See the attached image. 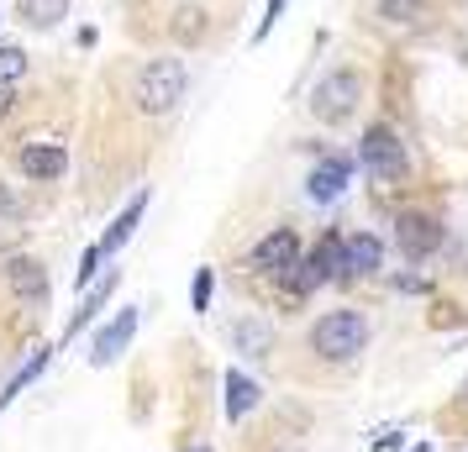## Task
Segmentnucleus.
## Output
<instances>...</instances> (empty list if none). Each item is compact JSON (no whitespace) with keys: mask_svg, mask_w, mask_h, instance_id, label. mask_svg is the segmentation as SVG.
<instances>
[{"mask_svg":"<svg viewBox=\"0 0 468 452\" xmlns=\"http://www.w3.org/2000/svg\"><path fill=\"white\" fill-rule=\"evenodd\" d=\"M421 5L426 0H379V11H384V22H416V16H421Z\"/></svg>","mask_w":468,"mask_h":452,"instance_id":"aec40b11","label":"nucleus"},{"mask_svg":"<svg viewBox=\"0 0 468 452\" xmlns=\"http://www.w3.org/2000/svg\"><path fill=\"white\" fill-rule=\"evenodd\" d=\"M206 32H211V16H206V5H179L169 16V37L174 47H195L206 43Z\"/></svg>","mask_w":468,"mask_h":452,"instance_id":"ddd939ff","label":"nucleus"},{"mask_svg":"<svg viewBox=\"0 0 468 452\" xmlns=\"http://www.w3.org/2000/svg\"><path fill=\"white\" fill-rule=\"evenodd\" d=\"M358 100H363V74L358 68H332V74L311 89V116L326 121V127H337V121H347V116L358 110Z\"/></svg>","mask_w":468,"mask_h":452,"instance_id":"7ed1b4c3","label":"nucleus"},{"mask_svg":"<svg viewBox=\"0 0 468 452\" xmlns=\"http://www.w3.org/2000/svg\"><path fill=\"white\" fill-rule=\"evenodd\" d=\"M16 169H22L32 184H48V179H64L69 152H64V142H22V152H16Z\"/></svg>","mask_w":468,"mask_h":452,"instance_id":"9d476101","label":"nucleus"},{"mask_svg":"<svg viewBox=\"0 0 468 452\" xmlns=\"http://www.w3.org/2000/svg\"><path fill=\"white\" fill-rule=\"evenodd\" d=\"M185 85H190V68L185 58H153V64L137 68V85H132V100L143 116H169L179 100H185Z\"/></svg>","mask_w":468,"mask_h":452,"instance_id":"f257e3e1","label":"nucleus"},{"mask_svg":"<svg viewBox=\"0 0 468 452\" xmlns=\"http://www.w3.org/2000/svg\"><path fill=\"white\" fill-rule=\"evenodd\" d=\"M227 342H232V352H242V358H263V352L274 347V326L263 321V316H237V321L227 326Z\"/></svg>","mask_w":468,"mask_h":452,"instance_id":"f8f14e48","label":"nucleus"},{"mask_svg":"<svg viewBox=\"0 0 468 452\" xmlns=\"http://www.w3.org/2000/svg\"><path fill=\"white\" fill-rule=\"evenodd\" d=\"M11 106H16V95H11V89H0V116H5Z\"/></svg>","mask_w":468,"mask_h":452,"instance_id":"393cba45","label":"nucleus"},{"mask_svg":"<svg viewBox=\"0 0 468 452\" xmlns=\"http://www.w3.org/2000/svg\"><path fill=\"white\" fill-rule=\"evenodd\" d=\"M27 74V53L22 47H0V89H11Z\"/></svg>","mask_w":468,"mask_h":452,"instance_id":"6ab92c4d","label":"nucleus"},{"mask_svg":"<svg viewBox=\"0 0 468 452\" xmlns=\"http://www.w3.org/2000/svg\"><path fill=\"white\" fill-rule=\"evenodd\" d=\"M111 289H116V268H101V279H95V289H90V300L80 305V316L69 321V337H80V331H85V326L101 316V305L111 300Z\"/></svg>","mask_w":468,"mask_h":452,"instance_id":"2eb2a0df","label":"nucleus"},{"mask_svg":"<svg viewBox=\"0 0 468 452\" xmlns=\"http://www.w3.org/2000/svg\"><path fill=\"white\" fill-rule=\"evenodd\" d=\"M16 16H22L27 26L48 32V26H58L69 16V0H16Z\"/></svg>","mask_w":468,"mask_h":452,"instance_id":"f3484780","label":"nucleus"},{"mask_svg":"<svg viewBox=\"0 0 468 452\" xmlns=\"http://www.w3.org/2000/svg\"><path fill=\"white\" fill-rule=\"evenodd\" d=\"M368 347V321L363 310H326L316 326H311V352L326 358V363H347Z\"/></svg>","mask_w":468,"mask_h":452,"instance_id":"f03ea898","label":"nucleus"},{"mask_svg":"<svg viewBox=\"0 0 468 452\" xmlns=\"http://www.w3.org/2000/svg\"><path fill=\"white\" fill-rule=\"evenodd\" d=\"M395 289H405V295H426V284L410 279V274H405V279H395Z\"/></svg>","mask_w":468,"mask_h":452,"instance_id":"b1692460","label":"nucleus"},{"mask_svg":"<svg viewBox=\"0 0 468 452\" xmlns=\"http://www.w3.org/2000/svg\"><path fill=\"white\" fill-rule=\"evenodd\" d=\"M190 305H195V310H211V268H200V274H195V284H190Z\"/></svg>","mask_w":468,"mask_h":452,"instance_id":"4be33fe9","label":"nucleus"},{"mask_svg":"<svg viewBox=\"0 0 468 452\" xmlns=\"http://www.w3.org/2000/svg\"><path fill=\"white\" fill-rule=\"evenodd\" d=\"M384 268V242L374 232H353V237H342V274L337 279H363V274H374Z\"/></svg>","mask_w":468,"mask_h":452,"instance_id":"9b49d317","label":"nucleus"},{"mask_svg":"<svg viewBox=\"0 0 468 452\" xmlns=\"http://www.w3.org/2000/svg\"><path fill=\"white\" fill-rule=\"evenodd\" d=\"M258 400H263V389H258L248 373H237V368H232V373H227V415H232V421H242Z\"/></svg>","mask_w":468,"mask_h":452,"instance_id":"dca6fc26","label":"nucleus"},{"mask_svg":"<svg viewBox=\"0 0 468 452\" xmlns=\"http://www.w3.org/2000/svg\"><path fill=\"white\" fill-rule=\"evenodd\" d=\"M195 452H206V447H195Z\"/></svg>","mask_w":468,"mask_h":452,"instance_id":"cd10ccee","label":"nucleus"},{"mask_svg":"<svg viewBox=\"0 0 468 452\" xmlns=\"http://www.w3.org/2000/svg\"><path fill=\"white\" fill-rule=\"evenodd\" d=\"M101 258H106V253H101V242H95V247H85L80 274H74V284H80V289H90V279H101Z\"/></svg>","mask_w":468,"mask_h":452,"instance_id":"412c9836","label":"nucleus"},{"mask_svg":"<svg viewBox=\"0 0 468 452\" xmlns=\"http://www.w3.org/2000/svg\"><path fill=\"white\" fill-rule=\"evenodd\" d=\"M463 400H468V379H463Z\"/></svg>","mask_w":468,"mask_h":452,"instance_id":"bb28decb","label":"nucleus"},{"mask_svg":"<svg viewBox=\"0 0 468 452\" xmlns=\"http://www.w3.org/2000/svg\"><path fill=\"white\" fill-rule=\"evenodd\" d=\"M48 358H53V347L32 352V363H22L16 373H11V379H5V389H0V405H11V400H16V394H22V389H27V384H32V379H37V373L48 368Z\"/></svg>","mask_w":468,"mask_h":452,"instance_id":"a211bd4d","label":"nucleus"},{"mask_svg":"<svg viewBox=\"0 0 468 452\" xmlns=\"http://www.w3.org/2000/svg\"><path fill=\"white\" fill-rule=\"evenodd\" d=\"M358 158H363V169L374 173L379 184H395V179H405L410 173V158H405V142L395 137V131L384 127H368L363 131V142H358Z\"/></svg>","mask_w":468,"mask_h":452,"instance_id":"20e7f679","label":"nucleus"},{"mask_svg":"<svg viewBox=\"0 0 468 452\" xmlns=\"http://www.w3.org/2000/svg\"><path fill=\"white\" fill-rule=\"evenodd\" d=\"M143 205H148V190L132 194V205H127L122 215H116V221H111V232L101 237V253H122V247H127L132 232H137V221H143Z\"/></svg>","mask_w":468,"mask_h":452,"instance_id":"4468645a","label":"nucleus"},{"mask_svg":"<svg viewBox=\"0 0 468 452\" xmlns=\"http://www.w3.org/2000/svg\"><path fill=\"white\" fill-rule=\"evenodd\" d=\"M137 321H143V310H137V305H127V310H122L111 326H101V331L90 337V363H95V368L116 363V358L127 352V342L137 337Z\"/></svg>","mask_w":468,"mask_h":452,"instance_id":"423d86ee","label":"nucleus"},{"mask_svg":"<svg viewBox=\"0 0 468 452\" xmlns=\"http://www.w3.org/2000/svg\"><path fill=\"white\" fill-rule=\"evenodd\" d=\"M395 247H400L410 263H426L437 247H442V226H437L431 215H421V211H405L400 221H395Z\"/></svg>","mask_w":468,"mask_h":452,"instance_id":"39448f33","label":"nucleus"},{"mask_svg":"<svg viewBox=\"0 0 468 452\" xmlns=\"http://www.w3.org/2000/svg\"><path fill=\"white\" fill-rule=\"evenodd\" d=\"M410 452H431V447H410Z\"/></svg>","mask_w":468,"mask_h":452,"instance_id":"a878e982","label":"nucleus"},{"mask_svg":"<svg viewBox=\"0 0 468 452\" xmlns=\"http://www.w3.org/2000/svg\"><path fill=\"white\" fill-rule=\"evenodd\" d=\"M347 184H353V158L326 152V158H316V169H311V179H305V194H311L316 205H332V200L347 194Z\"/></svg>","mask_w":468,"mask_h":452,"instance_id":"0eeeda50","label":"nucleus"},{"mask_svg":"<svg viewBox=\"0 0 468 452\" xmlns=\"http://www.w3.org/2000/svg\"><path fill=\"white\" fill-rule=\"evenodd\" d=\"M279 11H284V0H269V11H263V22H258V32H253V43H263V37H269V32H274Z\"/></svg>","mask_w":468,"mask_h":452,"instance_id":"5701e85b","label":"nucleus"},{"mask_svg":"<svg viewBox=\"0 0 468 452\" xmlns=\"http://www.w3.org/2000/svg\"><path fill=\"white\" fill-rule=\"evenodd\" d=\"M295 258H300V232L295 226H274V232L258 237V247L248 253V268H258V274H284Z\"/></svg>","mask_w":468,"mask_h":452,"instance_id":"6e6552de","label":"nucleus"},{"mask_svg":"<svg viewBox=\"0 0 468 452\" xmlns=\"http://www.w3.org/2000/svg\"><path fill=\"white\" fill-rule=\"evenodd\" d=\"M5 289L16 295V300H27V305H43L48 295H53V279H48V268L37 258H5Z\"/></svg>","mask_w":468,"mask_h":452,"instance_id":"1a4fd4ad","label":"nucleus"}]
</instances>
